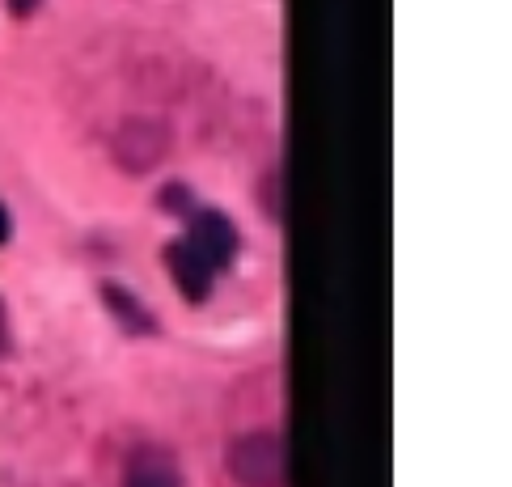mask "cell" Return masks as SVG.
I'll return each instance as SVG.
<instances>
[{
  "label": "cell",
  "instance_id": "cell-6",
  "mask_svg": "<svg viewBox=\"0 0 512 487\" xmlns=\"http://www.w3.org/2000/svg\"><path fill=\"white\" fill-rule=\"evenodd\" d=\"M9 233H13V221H9V208L0 204V242H9Z\"/></svg>",
  "mask_w": 512,
  "mask_h": 487
},
{
  "label": "cell",
  "instance_id": "cell-5",
  "mask_svg": "<svg viewBox=\"0 0 512 487\" xmlns=\"http://www.w3.org/2000/svg\"><path fill=\"white\" fill-rule=\"evenodd\" d=\"M102 297H106V305H111V310L119 314V322L127 331H153V318L140 310V305L132 301V293H127V288H119V284H106L102 288Z\"/></svg>",
  "mask_w": 512,
  "mask_h": 487
},
{
  "label": "cell",
  "instance_id": "cell-4",
  "mask_svg": "<svg viewBox=\"0 0 512 487\" xmlns=\"http://www.w3.org/2000/svg\"><path fill=\"white\" fill-rule=\"evenodd\" d=\"M166 263H170V276H174V284H178L182 297H187V301H204V297H208L216 272L195 255L187 242H170V246H166Z\"/></svg>",
  "mask_w": 512,
  "mask_h": 487
},
{
  "label": "cell",
  "instance_id": "cell-7",
  "mask_svg": "<svg viewBox=\"0 0 512 487\" xmlns=\"http://www.w3.org/2000/svg\"><path fill=\"white\" fill-rule=\"evenodd\" d=\"M9 348V314H5V305H0V352Z\"/></svg>",
  "mask_w": 512,
  "mask_h": 487
},
{
  "label": "cell",
  "instance_id": "cell-3",
  "mask_svg": "<svg viewBox=\"0 0 512 487\" xmlns=\"http://www.w3.org/2000/svg\"><path fill=\"white\" fill-rule=\"evenodd\" d=\"M123 487H182V471H178V458L161 445H144L127 462V479Z\"/></svg>",
  "mask_w": 512,
  "mask_h": 487
},
{
  "label": "cell",
  "instance_id": "cell-1",
  "mask_svg": "<svg viewBox=\"0 0 512 487\" xmlns=\"http://www.w3.org/2000/svg\"><path fill=\"white\" fill-rule=\"evenodd\" d=\"M229 475L237 487H288L284 432H246L229 445Z\"/></svg>",
  "mask_w": 512,
  "mask_h": 487
},
{
  "label": "cell",
  "instance_id": "cell-8",
  "mask_svg": "<svg viewBox=\"0 0 512 487\" xmlns=\"http://www.w3.org/2000/svg\"><path fill=\"white\" fill-rule=\"evenodd\" d=\"M34 5H39V0H9V9H13L17 17H26V13L34 9Z\"/></svg>",
  "mask_w": 512,
  "mask_h": 487
},
{
  "label": "cell",
  "instance_id": "cell-2",
  "mask_svg": "<svg viewBox=\"0 0 512 487\" xmlns=\"http://www.w3.org/2000/svg\"><path fill=\"white\" fill-rule=\"evenodd\" d=\"M187 246L212 267V272H221V267H229L233 255H237V229H233V221L225 212H195Z\"/></svg>",
  "mask_w": 512,
  "mask_h": 487
}]
</instances>
